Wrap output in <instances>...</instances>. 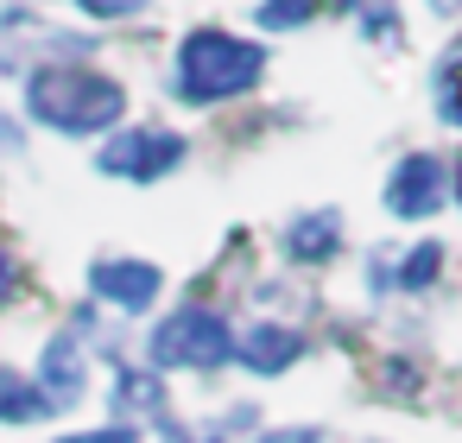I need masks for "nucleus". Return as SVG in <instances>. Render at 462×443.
<instances>
[{
  "mask_svg": "<svg viewBox=\"0 0 462 443\" xmlns=\"http://www.w3.org/2000/svg\"><path fill=\"white\" fill-rule=\"evenodd\" d=\"M361 32L380 39V45H393L399 39V7H393V0H361Z\"/></svg>",
  "mask_w": 462,
  "mask_h": 443,
  "instance_id": "14",
  "label": "nucleus"
},
{
  "mask_svg": "<svg viewBox=\"0 0 462 443\" xmlns=\"http://www.w3.org/2000/svg\"><path fill=\"white\" fill-rule=\"evenodd\" d=\"M89 291H96L102 304H115V310L140 317V310H152V304H159V291H165V272H159L152 260H96V272H89Z\"/></svg>",
  "mask_w": 462,
  "mask_h": 443,
  "instance_id": "6",
  "label": "nucleus"
},
{
  "mask_svg": "<svg viewBox=\"0 0 462 443\" xmlns=\"http://www.w3.org/2000/svg\"><path fill=\"white\" fill-rule=\"evenodd\" d=\"M70 7H83L89 20H140L152 0H70Z\"/></svg>",
  "mask_w": 462,
  "mask_h": 443,
  "instance_id": "15",
  "label": "nucleus"
},
{
  "mask_svg": "<svg viewBox=\"0 0 462 443\" xmlns=\"http://www.w3.org/2000/svg\"><path fill=\"white\" fill-rule=\"evenodd\" d=\"M437 272H443V247L424 241V247H411L399 260V291H424V285H437Z\"/></svg>",
  "mask_w": 462,
  "mask_h": 443,
  "instance_id": "12",
  "label": "nucleus"
},
{
  "mask_svg": "<svg viewBox=\"0 0 462 443\" xmlns=\"http://www.w3.org/2000/svg\"><path fill=\"white\" fill-rule=\"evenodd\" d=\"M443 190H449L443 159H437V152H405V159L393 165V178H386V209L405 216V222H424V216L443 209Z\"/></svg>",
  "mask_w": 462,
  "mask_h": 443,
  "instance_id": "5",
  "label": "nucleus"
},
{
  "mask_svg": "<svg viewBox=\"0 0 462 443\" xmlns=\"http://www.w3.org/2000/svg\"><path fill=\"white\" fill-rule=\"evenodd\" d=\"M336 241H342V216H336V209H323V216H298V222L285 228V254H291V260H329Z\"/></svg>",
  "mask_w": 462,
  "mask_h": 443,
  "instance_id": "10",
  "label": "nucleus"
},
{
  "mask_svg": "<svg viewBox=\"0 0 462 443\" xmlns=\"http://www.w3.org/2000/svg\"><path fill=\"white\" fill-rule=\"evenodd\" d=\"M317 14V0H260V32H291V26H304Z\"/></svg>",
  "mask_w": 462,
  "mask_h": 443,
  "instance_id": "13",
  "label": "nucleus"
},
{
  "mask_svg": "<svg viewBox=\"0 0 462 443\" xmlns=\"http://www.w3.org/2000/svg\"><path fill=\"white\" fill-rule=\"evenodd\" d=\"M254 443H323V437H317V430H298V424H291V430H266V437H254Z\"/></svg>",
  "mask_w": 462,
  "mask_h": 443,
  "instance_id": "19",
  "label": "nucleus"
},
{
  "mask_svg": "<svg viewBox=\"0 0 462 443\" xmlns=\"http://www.w3.org/2000/svg\"><path fill=\"white\" fill-rule=\"evenodd\" d=\"M115 386H121V418H165V386H159V374L121 367Z\"/></svg>",
  "mask_w": 462,
  "mask_h": 443,
  "instance_id": "11",
  "label": "nucleus"
},
{
  "mask_svg": "<svg viewBox=\"0 0 462 443\" xmlns=\"http://www.w3.org/2000/svg\"><path fill=\"white\" fill-rule=\"evenodd\" d=\"M235 361L247 374H285L291 361H304V336L285 329V323H254L235 336Z\"/></svg>",
  "mask_w": 462,
  "mask_h": 443,
  "instance_id": "7",
  "label": "nucleus"
},
{
  "mask_svg": "<svg viewBox=\"0 0 462 443\" xmlns=\"http://www.w3.org/2000/svg\"><path fill=\"white\" fill-rule=\"evenodd\" d=\"M430 7H437V14H462V0H430Z\"/></svg>",
  "mask_w": 462,
  "mask_h": 443,
  "instance_id": "21",
  "label": "nucleus"
},
{
  "mask_svg": "<svg viewBox=\"0 0 462 443\" xmlns=\"http://www.w3.org/2000/svg\"><path fill=\"white\" fill-rule=\"evenodd\" d=\"M146 355H152V367L209 374V367L235 361V329H228V317L209 310V304H178V310L146 336Z\"/></svg>",
  "mask_w": 462,
  "mask_h": 443,
  "instance_id": "3",
  "label": "nucleus"
},
{
  "mask_svg": "<svg viewBox=\"0 0 462 443\" xmlns=\"http://www.w3.org/2000/svg\"><path fill=\"white\" fill-rule=\"evenodd\" d=\"M58 443H140L134 424H108V430H77V437H58Z\"/></svg>",
  "mask_w": 462,
  "mask_h": 443,
  "instance_id": "16",
  "label": "nucleus"
},
{
  "mask_svg": "<svg viewBox=\"0 0 462 443\" xmlns=\"http://www.w3.org/2000/svg\"><path fill=\"white\" fill-rule=\"evenodd\" d=\"M456 203H462V165H456Z\"/></svg>",
  "mask_w": 462,
  "mask_h": 443,
  "instance_id": "22",
  "label": "nucleus"
},
{
  "mask_svg": "<svg viewBox=\"0 0 462 443\" xmlns=\"http://www.w3.org/2000/svg\"><path fill=\"white\" fill-rule=\"evenodd\" d=\"M39 386L58 399V405H70V399H83V386H89V355H83V336H51L45 342V361H39Z\"/></svg>",
  "mask_w": 462,
  "mask_h": 443,
  "instance_id": "8",
  "label": "nucleus"
},
{
  "mask_svg": "<svg viewBox=\"0 0 462 443\" xmlns=\"http://www.w3.org/2000/svg\"><path fill=\"white\" fill-rule=\"evenodd\" d=\"M96 165H102L108 178H127V184H159L165 171L184 165V140L165 134V127H127V134H115V140L96 152Z\"/></svg>",
  "mask_w": 462,
  "mask_h": 443,
  "instance_id": "4",
  "label": "nucleus"
},
{
  "mask_svg": "<svg viewBox=\"0 0 462 443\" xmlns=\"http://www.w3.org/2000/svg\"><path fill=\"white\" fill-rule=\"evenodd\" d=\"M20 291V260H14V247L7 241H0V304H7Z\"/></svg>",
  "mask_w": 462,
  "mask_h": 443,
  "instance_id": "18",
  "label": "nucleus"
},
{
  "mask_svg": "<svg viewBox=\"0 0 462 443\" xmlns=\"http://www.w3.org/2000/svg\"><path fill=\"white\" fill-rule=\"evenodd\" d=\"M51 411H58V399H51L39 380L0 367V418H7V424H39V418H51Z\"/></svg>",
  "mask_w": 462,
  "mask_h": 443,
  "instance_id": "9",
  "label": "nucleus"
},
{
  "mask_svg": "<svg viewBox=\"0 0 462 443\" xmlns=\"http://www.w3.org/2000/svg\"><path fill=\"white\" fill-rule=\"evenodd\" d=\"M260 77H266V45L235 39V32H222V26H197V32L178 45L171 96L190 102V108H209V102H235V96H247Z\"/></svg>",
  "mask_w": 462,
  "mask_h": 443,
  "instance_id": "2",
  "label": "nucleus"
},
{
  "mask_svg": "<svg viewBox=\"0 0 462 443\" xmlns=\"http://www.w3.org/2000/svg\"><path fill=\"white\" fill-rule=\"evenodd\" d=\"M26 115L51 134H115L127 89L115 77H96L89 64H39L26 77Z\"/></svg>",
  "mask_w": 462,
  "mask_h": 443,
  "instance_id": "1",
  "label": "nucleus"
},
{
  "mask_svg": "<svg viewBox=\"0 0 462 443\" xmlns=\"http://www.w3.org/2000/svg\"><path fill=\"white\" fill-rule=\"evenodd\" d=\"M165 443H209V437H184V430H165ZM222 443V437H216Z\"/></svg>",
  "mask_w": 462,
  "mask_h": 443,
  "instance_id": "20",
  "label": "nucleus"
},
{
  "mask_svg": "<svg viewBox=\"0 0 462 443\" xmlns=\"http://www.w3.org/2000/svg\"><path fill=\"white\" fill-rule=\"evenodd\" d=\"M437 108H443V121H449V127H462V77H443V96H437Z\"/></svg>",
  "mask_w": 462,
  "mask_h": 443,
  "instance_id": "17",
  "label": "nucleus"
}]
</instances>
